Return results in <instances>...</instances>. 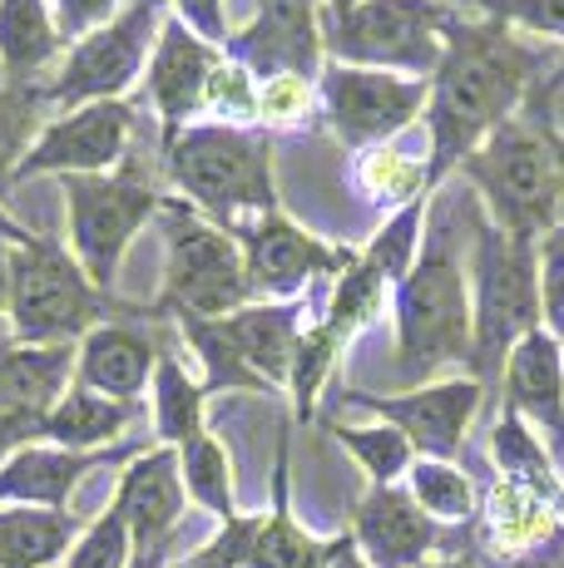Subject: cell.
Returning <instances> with one entry per match:
<instances>
[{
  "label": "cell",
  "mask_w": 564,
  "mask_h": 568,
  "mask_svg": "<svg viewBox=\"0 0 564 568\" xmlns=\"http://www.w3.org/2000/svg\"><path fill=\"white\" fill-rule=\"evenodd\" d=\"M535 80V54L520 45L501 20H465L455 16L446 30V54L431 74V154H426V189H436L465 154L485 144L510 119V109L525 100Z\"/></svg>",
  "instance_id": "6da1fadb"
},
{
  "label": "cell",
  "mask_w": 564,
  "mask_h": 568,
  "mask_svg": "<svg viewBox=\"0 0 564 568\" xmlns=\"http://www.w3.org/2000/svg\"><path fill=\"white\" fill-rule=\"evenodd\" d=\"M475 356V312L465 297V267L455 253L451 213L436 207L416 267L396 282V371L406 386L426 381L431 371Z\"/></svg>",
  "instance_id": "7a4b0ae2"
},
{
  "label": "cell",
  "mask_w": 564,
  "mask_h": 568,
  "mask_svg": "<svg viewBox=\"0 0 564 568\" xmlns=\"http://www.w3.org/2000/svg\"><path fill=\"white\" fill-rule=\"evenodd\" d=\"M169 173L183 189V203H193L223 233H238L248 213H278L273 149L233 124L183 129L169 144Z\"/></svg>",
  "instance_id": "3957f363"
},
{
  "label": "cell",
  "mask_w": 564,
  "mask_h": 568,
  "mask_svg": "<svg viewBox=\"0 0 564 568\" xmlns=\"http://www.w3.org/2000/svg\"><path fill=\"white\" fill-rule=\"evenodd\" d=\"M129 302H114L84 277L56 237H36L10 257V332L20 346H70L84 342L100 322L124 316Z\"/></svg>",
  "instance_id": "277c9868"
},
{
  "label": "cell",
  "mask_w": 564,
  "mask_h": 568,
  "mask_svg": "<svg viewBox=\"0 0 564 568\" xmlns=\"http://www.w3.org/2000/svg\"><path fill=\"white\" fill-rule=\"evenodd\" d=\"M461 173L481 189L491 223L515 243H545L560 233V193H555V154L550 139L530 124L505 119L475 154L461 159Z\"/></svg>",
  "instance_id": "5b68a950"
},
{
  "label": "cell",
  "mask_w": 564,
  "mask_h": 568,
  "mask_svg": "<svg viewBox=\"0 0 564 568\" xmlns=\"http://www.w3.org/2000/svg\"><path fill=\"white\" fill-rule=\"evenodd\" d=\"M475 356L471 371L475 381H491L495 371H505L510 352L520 346V336H530L540 326V247L515 243L510 233L491 223L485 213H475Z\"/></svg>",
  "instance_id": "8992f818"
},
{
  "label": "cell",
  "mask_w": 564,
  "mask_h": 568,
  "mask_svg": "<svg viewBox=\"0 0 564 568\" xmlns=\"http://www.w3.org/2000/svg\"><path fill=\"white\" fill-rule=\"evenodd\" d=\"M164 213V292L154 316H233L253 302V282L243 267V247L233 233L193 213L183 199L159 203Z\"/></svg>",
  "instance_id": "52a82bcc"
},
{
  "label": "cell",
  "mask_w": 564,
  "mask_h": 568,
  "mask_svg": "<svg viewBox=\"0 0 564 568\" xmlns=\"http://www.w3.org/2000/svg\"><path fill=\"white\" fill-rule=\"evenodd\" d=\"M451 20V0H362L346 16L328 10L322 50L356 70H411L431 80L446 54Z\"/></svg>",
  "instance_id": "ba28073f"
},
{
  "label": "cell",
  "mask_w": 564,
  "mask_h": 568,
  "mask_svg": "<svg viewBox=\"0 0 564 568\" xmlns=\"http://www.w3.org/2000/svg\"><path fill=\"white\" fill-rule=\"evenodd\" d=\"M159 193L144 179L139 163H124L119 173H70L64 179V207H70V237L84 277L100 292L114 287V272L134 233L159 213Z\"/></svg>",
  "instance_id": "9c48e42d"
},
{
  "label": "cell",
  "mask_w": 564,
  "mask_h": 568,
  "mask_svg": "<svg viewBox=\"0 0 564 568\" xmlns=\"http://www.w3.org/2000/svg\"><path fill=\"white\" fill-rule=\"evenodd\" d=\"M159 30H164L159 26V0H134V6H129L119 20H110L104 30L74 40V50L64 54L60 74L46 84V104L84 109V104H100V100H119V94L139 80Z\"/></svg>",
  "instance_id": "30bf717a"
},
{
  "label": "cell",
  "mask_w": 564,
  "mask_h": 568,
  "mask_svg": "<svg viewBox=\"0 0 564 568\" xmlns=\"http://www.w3.org/2000/svg\"><path fill=\"white\" fill-rule=\"evenodd\" d=\"M426 100H431V80H416V74L356 70V64H338V70L322 74L328 124L346 149H372L396 139L421 114Z\"/></svg>",
  "instance_id": "8fae6325"
},
{
  "label": "cell",
  "mask_w": 564,
  "mask_h": 568,
  "mask_svg": "<svg viewBox=\"0 0 564 568\" xmlns=\"http://www.w3.org/2000/svg\"><path fill=\"white\" fill-rule=\"evenodd\" d=\"M485 386L475 376L436 381V386H416L401 396H372V390H346V406H362L382 415L386 425H396L421 460H455L471 430V415L481 410Z\"/></svg>",
  "instance_id": "7c38bea8"
},
{
  "label": "cell",
  "mask_w": 564,
  "mask_h": 568,
  "mask_svg": "<svg viewBox=\"0 0 564 568\" xmlns=\"http://www.w3.org/2000/svg\"><path fill=\"white\" fill-rule=\"evenodd\" d=\"M129 134H134V114L119 100L84 104L74 114L56 119L50 129H40V139L30 144V154L20 159V179H40V173H104L129 154Z\"/></svg>",
  "instance_id": "4fadbf2b"
},
{
  "label": "cell",
  "mask_w": 564,
  "mask_h": 568,
  "mask_svg": "<svg viewBox=\"0 0 564 568\" xmlns=\"http://www.w3.org/2000/svg\"><path fill=\"white\" fill-rule=\"evenodd\" d=\"M223 54L233 64H243L258 80H278V74H298L312 80L322 70V20L312 10V0H263L253 16V26L228 36Z\"/></svg>",
  "instance_id": "5bb4252c"
},
{
  "label": "cell",
  "mask_w": 564,
  "mask_h": 568,
  "mask_svg": "<svg viewBox=\"0 0 564 568\" xmlns=\"http://www.w3.org/2000/svg\"><path fill=\"white\" fill-rule=\"evenodd\" d=\"M233 237H238V247H243V267H248V282H253V297H292V292L308 277H318V272H346L356 262L352 253H342V247H328L312 233H302V227L288 223L282 213L248 217Z\"/></svg>",
  "instance_id": "9a60e30c"
},
{
  "label": "cell",
  "mask_w": 564,
  "mask_h": 568,
  "mask_svg": "<svg viewBox=\"0 0 564 568\" xmlns=\"http://www.w3.org/2000/svg\"><path fill=\"white\" fill-rule=\"evenodd\" d=\"M139 316L129 307L124 316H110V322H100L90 336L80 342V386L100 390V396L110 400H124V406H134L139 390L149 386V376L159 371V356H164V346H159L154 332H144L139 326Z\"/></svg>",
  "instance_id": "2e32d148"
},
{
  "label": "cell",
  "mask_w": 564,
  "mask_h": 568,
  "mask_svg": "<svg viewBox=\"0 0 564 568\" xmlns=\"http://www.w3.org/2000/svg\"><path fill=\"white\" fill-rule=\"evenodd\" d=\"M219 60H223L219 45L199 40L183 20H164L154 60H149V94H154V109L164 119V144H173L189 129V114L203 109V94H209Z\"/></svg>",
  "instance_id": "e0dca14e"
},
{
  "label": "cell",
  "mask_w": 564,
  "mask_h": 568,
  "mask_svg": "<svg viewBox=\"0 0 564 568\" xmlns=\"http://www.w3.org/2000/svg\"><path fill=\"white\" fill-rule=\"evenodd\" d=\"M352 534L372 568H421L426 554L441 544V524L411 499V489L372 485L356 505Z\"/></svg>",
  "instance_id": "ac0fdd59"
},
{
  "label": "cell",
  "mask_w": 564,
  "mask_h": 568,
  "mask_svg": "<svg viewBox=\"0 0 564 568\" xmlns=\"http://www.w3.org/2000/svg\"><path fill=\"white\" fill-rule=\"evenodd\" d=\"M183 505H189V489H183V469H179V450H173V445L134 455V465L119 475L114 509H119V519L129 524L134 549L169 544L183 519Z\"/></svg>",
  "instance_id": "d6986e66"
},
{
  "label": "cell",
  "mask_w": 564,
  "mask_h": 568,
  "mask_svg": "<svg viewBox=\"0 0 564 568\" xmlns=\"http://www.w3.org/2000/svg\"><path fill=\"white\" fill-rule=\"evenodd\" d=\"M124 450H60V445H26L16 450L6 465H0V505H26V509H64L84 475L94 465H110L124 460Z\"/></svg>",
  "instance_id": "ffe728a7"
},
{
  "label": "cell",
  "mask_w": 564,
  "mask_h": 568,
  "mask_svg": "<svg viewBox=\"0 0 564 568\" xmlns=\"http://www.w3.org/2000/svg\"><path fill=\"white\" fill-rule=\"evenodd\" d=\"M505 406L564 435V342L545 326L520 336L505 362Z\"/></svg>",
  "instance_id": "44dd1931"
},
{
  "label": "cell",
  "mask_w": 564,
  "mask_h": 568,
  "mask_svg": "<svg viewBox=\"0 0 564 568\" xmlns=\"http://www.w3.org/2000/svg\"><path fill=\"white\" fill-rule=\"evenodd\" d=\"M228 342H233L238 362L253 371L268 386H282L292 376V356H298V336H302V312L298 302H282V307H243L233 316H219Z\"/></svg>",
  "instance_id": "7402d4cb"
},
{
  "label": "cell",
  "mask_w": 564,
  "mask_h": 568,
  "mask_svg": "<svg viewBox=\"0 0 564 568\" xmlns=\"http://www.w3.org/2000/svg\"><path fill=\"white\" fill-rule=\"evenodd\" d=\"M322 539H312L292 519V435H278V465H273V509L263 515L248 549V568H318Z\"/></svg>",
  "instance_id": "603a6c76"
},
{
  "label": "cell",
  "mask_w": 564,
  "mask_h": 568,
  "mask_svg": "<svg viewBox=\"0 0 564 568\" xmlns=\"http://www.w3.org/2000/svg\"><path fill=\"white\" fill-rule=\"evenodd\" d=\"M74 362V346H10L0 362V415H50Z\"/></svg>",
  "instance_id": "cb8c5ba5"
},
{
  "label": "cell",
  "mask_w": 564,
  "mask_h": 568,
  "mask_svg": "<svg viewBox=\"0 0 564 568\" xmlns=\"http://www.w3.org/2000/svg\"><path fill=\"white\" fill-rule=\"evenodd\" d=\"M129 420H134V406L100 396V390H90V386H70L56 400V410L46 415V440L60 445V450L94 455V450H104V445H114Z\"/></svg>",
  "instance_id": "d4e9b609"
},
{
  "label": "cell",
  "mask_w": 564,
  "mask_h": 568,
  "mask_svg": "<svg viewBox=\"0 0 564 568\" xmlns=\"http://www.w3.org/2000/svg\"><path fill=\"white\" fill-rule=\"evenodd\" d=\"M60 54V30L46 0H0V70L30 84Z\"/></svg>",
  "instance_id": "484cf974"
},
{
  "label": "cell",
  "mask_w": 564,
  "mask_h": 568,
  "mask_svg": "<svg viewBox=\"0 0 564 568\" xmlns=\"http://www.w3.org/2000/svg\"><path fill=\"white\" fill-rule=\"evenodd\" d=\"M74 515L64 509H0V568H50L64 549H74Z\"/></svg>",
  "instance_id": "4316f807"
},
{
  "label": "cell",
  "mask_w": 564,
  "mask_h": 568,
  "mask_svg": "<svg viewBox=\"0 0 564 568\" xmlns=\"http://www.w3.org/2000/svg\"><path fill=\"white\" fill-rule=\"evenodd\" d=\"M491 450H495V465H501V479H515V485L545 489L550 499H564V485H560V475H555V460L545 455L540 435L530 430V420L520 410L505 406L501 425H495V435H491Z\"/></svg>",
  "instance_id": "83f0119b"
},
{
  "label": "cell",
  "mask_w": 564,
  "mask_h": 568,
  "mask_svg": "<svg viewBox=\"0 0 564 568\" xmlns=\"http://www.w3.org/2000/svg\"><path fill=\"white\" fill-rule=\"evenodd\" d=\"M203 396L209 390L199 386V381H189V371H183L173 356L164 352L159 356V371H154V430L164 445H189L193 435H203Z\"/></svg>",
  "instance_id": "f1b7e54d"
},
{
  "label": "cell",
  "mask_w": 564,
  "mask_h": 568,
  "mask_svg": "<svg viewBox=\"0 0 564 568\" xmlns=\"http://www.w3.org/2000/svg\"><path fill=\"white\" fill-rule=\"evenodd\" d=\"M179 469H183V489L193 505H203L213 519H238L233 505V479H228V455L209 430L193 435L189 445H179Z\"/></svg>",
  "instance_id": "f546056e"
},
{
  "label": "cell",
  "mask_w": 564,
  "mask_h": 568,
  "mask_svg": "<svg viewBox=\"0 0 564 568\" xmlns=\"http://www.w3.org/2000/svg\"><path fill=\"white\" fill-rule=\"evenodd\" d=\"M332 435H338L342 450L372 475V485H396V479L411 475V465H416V445L386 420L382 425H332Z\"/></svg>",
  "instance_id": "4dcf8cb0"
},
{
  "label": "cell",
  "mask_w": 564,
  "mask_h": 568,
  "mask_svg": "<svg viewBox=\"0 0 564 568\" xmlns=\"http://www.w3.org/2000/svg\"><path fill=\"white\" fill-rule=\"evenodd\" d=\"M411 499L436 524H465L475 515V485L451 460H416L411 465Z\"/></svg>",
  "instance_id": "1f68e13d"
},
{
  "label": "cell",
  "mask_w": 564,
  "mask_h": 568,
  "mask_svg": "<svg viewBox=\"0 0 564 568\" xmlns=\"http://www.w3.org/2000/svg\"><path fill=\"white\" fill-rule=\"evenodd\" d=\"M382 292H386L382 272H376L366 257H356L352 267L342 272L338 292H332V307H328V316H322V326H328L332 342L342 346L346 336L362 332V326L376 316V307H382Z\"/></svg>",
  "instance_id": "d6a6232c"
},
{
  "label": "cell",
  "mask_w": 564,
  "mask_h": 568,
  "mask_svg": "<svg viewBox=\"0 0 564 568\" xmlns=\"http://www.w3.org/2000/svg\"><path fill=\"white\" fill-rule=\"evenodd\" d=\"M40 104H46V90H36V84L0 90V189L16 183L20 159L30 154V134L40 129Z\"/></svg>",
  "instance_id": "836d02e7"
},
{
  "label": "cell",
  "mask_w": 564,
  "mask_h": 568,
  "mask_svg": "<svg viewBox=\"0 0 564 568\" xmlns=\"http://www.w3.org/2000/svg\"><path fill=\"white\" fill-rule=\"evenodd\" d=\"M338 352L342 346L328 336V326H302V336H298V356H292V376H288V386H292V406H298V420H312V406H318V390H322V381H328V371L332 362H338Z\"/></svg>",
  "instance_id": "e575fe53"
},
{
  "label": "cell",
  "mask_w": 564,
  "mask_h": 568,
  "mask_svg": "<svg viewBox=\"0 0 564 568\" xmlns=\"http://www.w3.org/2000/svg\"><path fill=\"white\" fill-rule=\"evenodd\" d=\"M362 189H372V199L382 203H416L426 193V163L401 154V149H372L362 159Z\"/></svg>",
  "instance_id": "d590c367"
},
{
  "label": "cell",
  "mask_w": 564,
  "mask_h": 568,
  "mask_svg": "<svg viewBox=\"0 0 564 568\" xmlns=\"http://www.w3.org/2000/svg\"><path fill=\"white\" fill-rule=\"evenodd\" d=\"M421 217H426V203H406L382 233L366 247V262L382 272V282H401L411 267H416V247H421Z\"/></svg>",
  "instance_id": "8d00e7d4"
},
{
  "label": "cell",
  "mask_w": 564,
  "mask_h": 568,
  "mask_svg": "<svg viewBox=\"0 0 564 568\" xmlns=\"http://www.w3.org/2000/svg\"><path fill=\"white\" fill-rule=\"evenodd\" d=\"M129 559H134V539H129V524L119 519V509L110 505L74 539L64 568H129Z\"/></svg>",
  "instance_id": "74e56055"
},
{
  "label": "cell",
  "mask_w": 564,
  "mask_h": 568,
  "mask_svg": "<svg viewBox=\"0 0 564 568\" xmlns=\"http://www.w3.org/2000/svg\"><path fill=\"white\" fill-rule=\"evenodd\" d=\"M461 6L485 10L501 26H520L545 40H564V0H461Z\"/></svg>",
  "instance_id": "f35d334b"
},
{
  "label": "cell",
  "mask_w": 564,
  "mask_h": 568,
  "mask_svg": "<svg viewBox=\"0 0 564 568\" xmlns=\"http://www.w3.org/2000/svg\"><path fill=\"white\" fill-rule=\"evenodd\" d=\"M203 109H213V114H228V119H248V114H258L253 74H248L243 64H233V60L223 54L219 70H213V80H209V94H203Z\"/></svg>",
  "instance_id": "ab89813d"
},
{
  "label": "cell",
  "mask_w": 564,
  "mask_h": 568,
  "mask_svg": "<svg viewBox=\"0 0 564 568\" xmlns=\"http://www.w3.org/2000/svg\"><path fill=\"white\" fill-rule=\"evenodd\" d=\"M540 316H545V332L564 342V233L540 243Z\"/></svg>",
  "instance_id": "60d3db41"
},
{
  "label": "cell",
  "mask_w": 564,
  "mask_h": 568,
  "mask_svg": "<svg viewBox=\"0 0 564 568\" xmlns=\"http://www.w3.org/2000/svg\"><path fill=\"white\" fill-rule=\"evenodd\" d=\"M114 6L119 0H50V16H56L60 40H84L110 26Z\"/></svg>",
  "instance_id": "b9f144b4"
},
{
  "label": "cell",
  "mask_w": 564,
  "mask_h": 568,
  "mask_svg": "<svg viewBox=\"0 0 564 568\" xmlns=\"http://www.w3.org/2000/svg\"><path fill=\"white\" fill-rule=\"evenodd\" d=\"M308 94H312V80H298V74H278V80L258 84V114L282 124V119H298L308 109Z\"/></svg>",
  "instance_id": "7bdbcfd3"
},
{
  "label": "cell",
  "mask_w": 564,
  "mask_h": 568,
  "mask_svg": "<svg viewBox=\"0 0 564 568\" xmlns=\"http://www.w3.org/2000/svg\"><path fill=\"white\" fill-rule=\"evenodd\" d=\"M179 6V20L193 30L199 40L209 45H228V16H223V0H173Z\"/></svg>",
  "instance_id": "ee69618b"
},
{
  "label": "cell",
  "mask_w": 564,
  "mask_h": 568,
  "mask_svg": "<svg viewBox=\"0 0 564 568\" xmlns=\"http://www.w3.org/2000/svg\"><path fill=\"white\" fill-rule=\"evenodd\" d=\"M40 440H46V415H0V465Z\"/></svg>",
  "instance_id": "f6af8a7d"
},
{
  "label": "cell",
  "mask_w": 564,
  "mask_h": 568,
  "mask_svg": "<svg viewBox=\"0 0 564 568\" xmlns=\"http://www.w3.org/2000/svg\"><path fill=\"white\" fill-rule=\"evenodd\" d=\"M318 568H372V564H366V554H362V544H356V534L346 529V534H338V539L322 544V564H318Z\"/></svg>",
  "instance_id": "bcb514c9"
},
{
  "label": "cell",
  "mask_w": 564,
  "mask_h": 568,
  "mask_svg": "<svg viewBox=\"0 0 564 568\" xmlns=\"http://www.w3.org/2000/svg\"><path fill=\"white\" fill-rule=\"evenodd\" d=\"M545 139H550V154H555V193H560V233H564V134L545 119Z\"/></svg>",
  "instance_id": "7dc6e473"
},
{
  "label": "cell",
  "mask_w": 564,
  "mask_h": 568,
  "mask_svg": "<svg viewBox=\"0 0 564 568\" xmlns=\"http://www.w3.org/2000/svg\"><path fill=\"white\" fill-rule=\"evenodd\" d=\"M36 237H40V233H30V227H20L16 217H10L6 207H0V243H10V247H30V243H36Z\"/></svg>",
  "instance_id": "c3c4849f"
},
{
  "label": "cell",
  "mask_w": 564,
  "mask_h": 568,
  "mask_svg": "<svg viewBox=\"0 0 564 568\" xmlns=\"http://www.w3.org/2000/svg\"><path fill=\"white\" fill-rule=\"evenodd\" d=\"M129 568H169V544H149V549H134Z\"/></svg>",
  "instance_id": "681fc988"
},
{
  "label": "cell",
  "mask_w": 564,
  "mask_h": 568,
  "mask_svg": "<svg viewBox=\"0 0 564 568\" xmlns=\"http://www.w3.org/2000/svg\"><path fill=\"white\" fill-rule=\"evenodd\" d=\"M10 257H16V247L0 243V312H10Z\"/></svg>",
  "instance_id": "f907efd6"
},
{
  "label": "cell",
  "mask_w": 564,
  "mask_h": 568,
  "mask_svg": "<svg viewBox=\"0 0 564 568\" xmlns=\"http://www.w3.org/2000/svg\"><path fill=\"white\" fill-rule=\"evenodd\" d=\"M421 568H475L471 554H455V559H436V564H421Z\"/></svg>",
  "instance_id": "816d5d0a"
},
{
  "label": "cell",
  "mask_w": 564,
  "mask_h": 568,
  "mask_svg": "<svg viewBox=\"0 0 564 568\" xmlns=\"http://www.w3.org/2000/svg\"><path fill=\"white\" fill-rule=\"evenodd\" d=\"M10 346H16V342H10V336H0V362H6V352H10Z\"/></svg>",
  "instance_id": "f5cc1de1"
},
{
  "label": "cell",
  "mask_w": 564,
  "mask_h": 568,
  "mask_svg": "<svg viewBox=\"0 0 564 568\" xmlns=\"http://www.w3.org/2000/svg\"><path fill=\"white\" fill-rule=\"evenodd\" d=\"M560 80H564V60H560V70H555V84H560Z\"/></svg>",
  "instance_id": "db71d44e"
}]
</instances>
